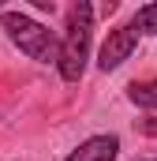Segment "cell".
<instances>
[{"label": "cell", "mask_w": 157, "mask_h": 161, "mask_svg": "<svg viewBox=\"0 0 157 161\" xmlns=\"http://www.w3.org/2000/svg\"><path fill=\"white\" fill-rule=\"evenodd\" d=\"M90 30H94V8L86 0H78L75 8L68 11V30H64V41H60V79L78 82L82 71H86V56H90Z\"/></svg>", "instance_id": "6da1fadb"}, {"label": "cell", "mask_w": 157, "mask_h": 161, "mask_svg": "<svg viewBox=\"0 0 157 161\" xmlns=\"http://www.w3.org/2000/svg\"><path fill=\"white\" fill-rule=\"evenodd\" d=\"M0 23L8 30V38L15 41L30 60H38V64H56L60 60V41H56V34L49 26H41L38 19H30L23 11H4Z\"/></svg>", "instance_id": "7a4b0ae2"}, {"label": "cell", "mask_w": 157, "mask_h": 161, "mask_svg": "<svg viewBox=\"0 0 157 161\" xmlns=\"http://www.w3.org/2000/svg\"><path fill=\"white\" fill-rule=\"evenodd\" d=\"M135 45H138V30H135V23H131V26H116V30H109V38H105L101 53H97V68H101V71H116L120 64L135 53Z\"/></svg>", "instance_id": "3957f363"}, {"label": "cell", "mask_w": 157, "mask_h": 161, "mask_svg": "<svg viewBox=\"0 0 157 161\" xmlns=\"http://www.w3.org/2000/svg\"><path fill=\"white\" fill-rule=\"evenodd\" d=\"M116 154H120V139L116 135H94L78 150H71L68 161H116Z\"/></svg>", "instance_id": "277c9868"}, {"label": "cell", "mask_w": 157, "mask_h": 161, "mask_svg": "<svg viewBox=\"0 0 157 161\" xmlns=\"http://www.w3.org/2000/svg\"><path fill=\"white\" fill-rule=\"evenodd\" d=\"M127 97H131L135 105H142V109H157V79L131 82V86H127Z\"/></svg>", "instance_id": "5b68a950"}, {"label": "cell", "mask_w": 157, "mask_h": 161, "mask_svg": "<svg viewBox=\"0 0 157 161\" xmlns=\"http://www.w3.org/2000/svg\"><path fill=\"white\" fill-rule=\"evenodd\" d=\"M135 30L138 34H157V0L135 11Z\"/></svg>", "instance_id": "8992f818"}, {"label": "cell", "mask_w": 157, "mask_h": 161, "mask_svg": "<svg viewBox=\"0 0 157 161\" xmlns=\"http://www.w3.org/2000/svg\"><path fill=\"white\" fill-rule=\"evenodd\" d=\"M34 8H38V11H52L56 4H52V0H34Z\"/></svg>", "instance_id": "52a82bcc"}, {"label": "cell", "mask_w": 157, "mask_h": 161, "mask_svg": "<svg viewBox=\"0 0 157 161\" xmlns=\"http://www.w3.org/2000/svg\"><path fill=\"white\" fill-rule=\"evenodd\" d=\"M138 127H142L146 135H157V124H154V120H142V124H138Z\"/></svg>", "instance_id": "ba28073f"}]
</instances>
